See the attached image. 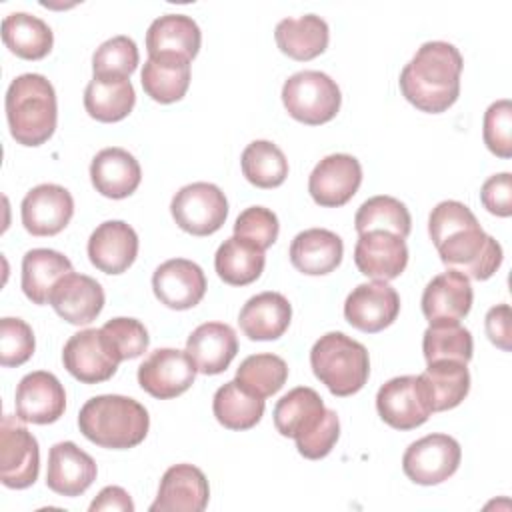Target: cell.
<instances>
[{
    "instance_id": "obj_17",
    "label": "cell",
    "mask_w": 512,
    "mask_h": 512,
    "mask_svg": "<svg viewBox=\"0 0 512 512\" xmlns=\"http://www.w3.org/2000/svg\"><path fill=\"white\" fill-rule=\"evenodd\" d=\"M20 214L32 236H54L72 220L74 198L64 186L38 184L24 196Z\"/></svg>"
},
{
    "instance_id": "obj_27",
    "label": "cell",
    "mask_w": 512,
    "mask_h": 512,
    "mask_svg": "<svg viewBox=\"0 0 512 512\" xmlns=\"http://www.w3.org/2000/svg\"><path fill=\"white\" fill-rule=\"evenodd\" d=\"M342 238L326 228H308L294 236L288 256L292 266L308 276H322L342 262Z\"/></svg>"
},
{
    "instance_id": "obj_4",
    "label": "cell",
    "mask_w": 512,
    "mask_h": 512,
    "mask_svg": "<svg viewBox=\"0 0 512 512\" xmlns=\"http://www.w3.org/2000/svg\"><path fill=\"white\" fill-rule=\"evenodd\" d=\"M80 432L96 446L128 450L138 446L150 428L148 410L130 396L100 394L80 408Z\"/></svg>"
},
{
    "instance_id": "obj_6",
    "label": "cell",
    "mask_w": 512,
    "mask_h": 512,
    "mask_svg": "<svg viewBox=\"0 0 512 512\" xmlns=\"http://www.w3.org/2000/svg\"><path fill=\"white\" fill-rule=\"evenodd\" d=\"M314 376L334 394L352 396L364 388L370 376V358L364 344L344 332L320 336L310 350Z\"/></svg>"
},
{
    "instance_id": "obj_49",
    "label": "cell",
    "mask_w": 512,
    "mask_h": 512,
    "mask_svg": "<svg viewBox=\"0 0 512 512\" xmlns=\"http://www.w3.org/2000/svg\"><path fill=\"white\" fill-rule=\"evenodd\" d=\"M100 510H118V512H132L134 502L130 494L120 486H106L98 492V496L90 504V512Z\"/></svg>"
},
{
    "instance_id": "obj_38",
    "label": "cell",
    "mask_w": 512,
    "mask_h": 512,
    "mask_svg": "<svg viewBox=\"0 0 512 512\" xmlns=\"http://www.w3.org/2000/svg\"><path fill=\"white\" fill-rule=\"evenodd\" d=\"M244 178L256 188H276L288 176L284 152L270 140L250 142L240 158Z\"/></svg>"
},
{
    "instance_id": "obj_19",
    "label": "cell",
    "mask_w": 512,
    "mask_h": 512,
    "mask_svg": "<svg viewBox=\"0 0 512 512\" xmlns=\"http://www.w3.org/2000/svg\"><path fill=\"white\" fill-rule=\"evenodd\" d=\"M156 298L172 310H188L200 304L206 294L204 270L186 258L162 262L152 274Z\"/></svg>"
},
{
    "instance_id": "obj_41",
    "label": "cell",
    "mask_w": 512,
    "mask_h": 512,
    "mask_svg": "<svg viewBox=\"0 0 512 512\" xmlns=\"http://www.w3.org/2000/svg\"><path fill=\"white\" fill-rule=\"evenodd\" d=\"M288 378L286 362L276 354H252L236 370V382L250 394L268 398L276 394Z\"/></svg>"
},
{
    "instance_id": "obj_16",
    "label": "cell",
    "mask_w": 512,
    "mask_h": 512,
    "mask_svg": "<svg viewBox=\"0 0 512 512\" xmlns=\"http://www.w3.org/2000/svg\"><path fill=\"white\" fill-rule=\"evenodd\" d=\"M14 404L18 420L52 424L60 420L66 410V392L52 372L36 370L18 382Z\"/></svg>"
},
{
    "instance_id": "obj_25",
    "label": "cell",
    "mask_w": 512,
    "mask_h": 512,
    "mask_svg": "<svg viewBox=\"0 0 512 512\" xmlns=\"http://www.w3.org/2000/svg\"><path fill=\"white\" fill-rule=\"evenodd\" d=\"M186 352L200 374L224 372L238 352V338L224 322H204L186 340Z\"/></svg>"
},
{
    "instance_id": "obj_13",
    "label": "cell",
    "mask_w": 512,
    "mask_h": 512,
    "mask_svg": "<svg viewBox=\"0 0 512 512\" xmlns=\"http://www.w3.org/2000/svg\"><path fill=\"white\" fill-rule=\"evenodd\" d=\"M376 410L380 418L396 430H412L422 426L432 408L418 376H396L380 386L376 394Z\"/></svg>"
},
{
    "instance_id": "obj_20",
    "label": "cell",
    "mask_w": 512,
    "mask_h": 512,
    "mask_svg": "<svg viewBox=\"0 0 512 512\" xmlns=\"http://www.w3.org/2000/svg\"><path fill=\"white\" fill-rule=\"evenodd\" d=\"M208 498L210 488L204 472L192 464H174L164 472L150 512H202Z\"/></svg>"
},
{
    "instance_id": "obj_15",
    "label": "cell",
    "mask_w": 512,
    "mask_h": 512,
    "mask_svg": "<svg viewBox=\"0 0 512 512\" xmlns=\"http://www.w3.org/2000/svg\"><path fill=\"white\" fill-rule=\"evenodd\" d=\"M400 312L398 292L384 280L358 284L344 302V318L366 334L388 328Z\"/></svg>"
},
{
    "instance_id": "obj_39",
    "label": "cell",
    "mask_w": 512,
    "mask_h": 512,
    "mask_svg": "<svg viewBox=\"0 0 512 512\" xmlns=\"http://www.w3.org/2000/svg\"><path fill=\"white\" fill-rule=\"evenodd\" d=\"M354 228L358 234L370 230H388L400 238H406L412 228V218L404 202L382 194L362 202L354 216Z\"/></svg>"
},
{
    "instance_id": "obj_32",
    "label": "cell",
    "mask_w": 512,
    "mask_h": 512,
    "mask_svg": "<svg viewBox=\"0 0 512 512\" xmlns=\"http://www.w3.org/2000/svg\"><path fill=\"white\" fill-rule=\"evenodd\" d=\"M276 44L286 56L306 62L320 56L330 40V30L324 18L304 14L300 18H284L274 30Z\"/></svg>"
},
{
    "instance_id": "obj_1",
    "label": "cell",
    "mask_w": 512,
    "mask_h": 512,
    "mask_svg": "<svg viewBox=\"0 0 512 512\" xmlns=\"http://www.w3.org/2000/svg\"><path fill=\"white\" fill-rule=\"evenodd\" d=\"M428 234L442 264L466 278L488 280L502 264V246L480 228L474 212L458 200H442L432 208Z\"/></svg>"
},
{
    "instance_id": "obj_22",
    "label": "cell",
    "mask_w": 512,
    "mask_h": 512,
    "mask_svg": "<svg viewBox=\"0 0 512 512\" xmlns=\"http://www.w3.org/2000/svg\"><path fill=\"white\" fill-rule=\"evenodd\" d=\"M474 292L470 278L448 268L434 276L422 292V314L432 322H460L472 308Z\"/></svg>"
},
{
    "instance_id": "obj_35",
    "label": "cell",
    "mask_w": 512,
    "mask_h": 512,
    "mask_svg": "<svg viewBox=\"0 0 512 512\" xmlns=\"http://www.w3.org/2000/svg\"><path fill=\"white\" fill-rule=\"evenodd\" d=\"M264 264V250L240 236L226 238L214 256V268L218 276L230 286H246L258 280Z\"/></svg>"
},
{
    "instance_id": "obj_31",
    "label": "cell",
    "mask_w": 512,
    "mask_h": 512,
    "mask_svg": "<svg viewBox=\"0 0 512 512\" xmlns=\"http://www.w3.org/2000/svg\"><path fill=\"white\" fill-rule=\"evenodd\" d=\"M202 34L198 24L186 14H164L156 18L146 32L148 56L176 54L192 60L200 50Z\"/></svg>"
},
{
    "instance_id": "obj_45",
    "label": "cell",
    "mask_w": 512,
    "mask_h": 512,
    "mask_svg": "<svg viewBox=\"0 0 512 512\" xmlns=\"http://www.w3.org/2000/svg\"><path fill=\"white\" fill-rule=\"evenodd\" d=\"M280 232L278 216L264 206H250L242 210L234 222V236H240L258 248H270Z\"/></svg>"
},
{
    "instance_id": "obj_12",
    "label": "cell",
    "mask_w": 512,
    "mask_h": 512,
    "mask_svg": "<svg viewBox=\"0 0 512 512\" xmlns=\"http://www.w3.org/2000/svg\"><path fill=\"white\" fill-rule=\"evenodd\" d=\"M196 366L186 350L158 348L138 366V384L158 400L184 394L196 378Z\"/></svg>"
},
{
    "instance_id": "obj_5",
    "label": "cell",
    "mask_w": 512,
    "mask_h": 512,
    "mask_svg": "<svg viewBox=\"0 0 512 512\" xmlns=\"http://www.w3.org/2000/svg\"><path fill=\"white\" fill-rule=\"evenodd\" d=\"M6 118L12 138L22 146H40L56 130V92L42 74H20L6 90Z\"/></svg>"
},
{
    "instance_id": "obj_46",
    "label": "cell",
    "mask_w": 512,
    "mask_h": 512,
    "mask_svg": "<svg viewBox=\"0 0 512 512\" xmlns=\"http://www.w3.org/2000/svg\"><path fill=\"white\" fill-rule=\"evenodd\" d=\"M102 330L110 336L122 360H132L142 356L150 342L148 330L136 318H124V316L112 318L102 326Z\"/></svg>"
},
{
    "instance_id": "obj_24",
    "label": "cell",
    "mask_w": 512,
    "mask_h": 512,
    "mask_svg": "<svg viewBox=\"0 0 512 512\" xmlns=\"http://www.w3.org/2000/svg\"><path fill=\"white\" fill-rule=\"evenodd\" d=\"M138 256V234L122 220L102 222L88 238V258L104 274L126 272Z\"/></svg>"
},
{
    "instance_id": "obj_28",
    "label": "cell",
    "mask_w": 512,
    "mask_h": 512,
    "mask_svg": "<svg viewBox=\"0 0 512 512\" xmlns=\"http://www.w3.org/2000/svg\"><path fill=\"white\" fill-rule=\"evenodd\" d=\"M292 320V306L280 292H260L246 300L238 324L250 340H276Z\"/></svg>"
},
{
    "instance_id": "obj_47",
    "label": "cell",
    "mask_w": 512,
    "mask_h": 512,
    "mask_svg": "<svg viewBox=\"0 0 512 512\" xmlns=\"http://www.w3.org/2000/svg\"><path fill=\"white\" fill-rule=\"evenodd\" d=\"M480 202L490 214L508 218L512 214V174L500 172L490 176L480 188Z\"/></svg>"
},
{
    "instance_id": "obj_29",
    "label": "cell",
    "mask_w": 512,
    "mask_h": 512,
    "mask_svg": "<svg viewBox=\"0 0 512 512\" xmlns=\"http://www.w3.org/2000/svg\"><path fill=\"white\" fill-rule=\"evenodd\" d=\"M140 82L152 100L160 104L178 102L190 86V60L176 54L148 56Z\"/></svg>"
},
{
    "instance_id": "obj_44",
    "label": "cell",
    "mask_w": 512,
    "mask_h": 512,
    "mask_svg": "<svg viewBox=\"0 0 512 512\" xmlns=\"http://www.w3.org/2000/svg\"><path fill=\"white\" fill-rule=\"evenodd\" d=\"M486 148L498 158L512 156V104L510 100H496L484 112L482 128Z\"/></svg>"
},
{
    "instance_id": "obj_11",
    "label": "cell",
    "mask_w": 512,
    "mask_h": 512,
    "mask_svg": "<svg viewBox=\"0 0 512 512\" xmlns=\"http://www.w3.org/2000/svg\"><path fill=\"white\" fill-rule=\"evenodd\" d=\"M460 444L448 434H428L412 442L402 456L404 474L422 486L448 480L460 466Z\"/></svg>"
},
{
    "instance_id": "obj_42",
    "label": "cell",
    "mask_w": 512,
    "mask_h": 512,
    "mask_svg": "<svg viewBox=\"0 0 512 512\" xmlns=\"http://www.w3.org/2000/svg\"><path fill=\"white\" fill-rule=\"evenodd\" d=\"M140 62L138 46L132 38L118 34L102 42L92 56L94 76H120L128 78Z\"/></svg>"
},
{
    "instance_id": "obj_7",
    "label": "cell",
    "mask_w": 512,
    "mask_h": 512,
    "mask_svg": "<svg viewBox=\"0 0 512 512\" xmlns=\"http://www.w3.org/2000/svg\"><path fill=\"white\" fill-rule=\"evenodd\" d=\"M282 102L294 120L318 126L338 114L342 94L328 74L320 70H300L284 82Z\"/></svg>"
},
{
    "instance_id": "obj_30",
    "label": "cell",
    "mask_w": 512,
    "mask_h": 512,
    "mask_svg": "<svg viewBox=\"0 0 512 512\" xmlns=\"http://www.w3.org/2000/svg\"><path fill=\"white\" fill-rule=\"evenodd\" d=\"M432 412L456 408L470 390V372L464 362L436 360L418 374Z\"/></svg>"
},
{
    "instance_id": "obj_33",
    "label": "cell",
    "mask_w": 512,
    "mask_h": 512,
    "mask_svg": "<svg viewBox=\"0 0 512 512\" xmlns=\"http://www.w3.org/2000/svg\"><path fill=\"white\" fill-rule=\"evenodd\" d=\"M136 104L134 86L120 76H94L84 90V108L98 122H120Z\"/></svg>"
},
{
    "instance_id": "obj_21",
    "label": "cell",
    "mask_w": 512,
    "mask_h": 512,
    "mask_svg": "<svg viewBox=\"0 0 512 512\" xmlns=\"http://www.w3.org/2000/svg\"><path fill=\"white\" fill-rule=\"evenodd\" d=\"M48 304L62 320L74 326H84L96 320L102 312L104 290L92 276L70 272L56 282Z\"/></svg>"
},
{
    "instance_id": "obj_48",
    "label": "cell",
    "mask_w": 512,
    "mask_h": 512,
    "mask_svg": "<svg viewBox=\"0 0 512 512\" xmlns=\"http://www.w3.org/2000/svg\"><path fill=\"white\" fill-rule=\"evenodd\" d=\"M486 334L494 346H498L504 352L512 350V320H510V306L498 304L492 306L484 318Z\"/></svg>"
},
{
    "instance_id": "obj_40",
    "label": "cell",
    "mask_w": 512,
    "mask_h": 512,
    "mask_svg": "<svg viewBox=\"0 0 512 512\" xmlns=\"http://www.w3.org/2000/svg\"><path fill=\"white\" fill-rule=\"evenodd\" d=\"M422 350L426 362L436 360H458L468 364L472 360L474 342L468 328L460 322H432L424 330Z\"/></svg>"
},
{
    "instance_id": "obj_26",
    "label": "cell",
    "mask_w": 512,
    "mask_h": 512,
    "mask_svg": "<svg viewBox=\"0 0 512 512\" xmlns=\"http://www.w3.org/2000/svg\"><path fill=\"white\" fill-rule=\"evenodd\" d=\"M90 180L96 192L106 198H126L130 196L142 180V170L138 160L124 148L112 146L100 150L90 164Z\"/></svg>"
},
{
    "instance_id": "obj_43",
    "label": "cell",
    "mask_w": 512,
    "mask_h": 512,
    "mask_svg": "<svg viewBox=\"0 0 512 512\" xmlns=\"http://www.w3.org/2000/svg\"><path fill=\"white\" fill-rule=\"evenodd\" d=\"M34 332L22 318L0 320V364L6 368L20 366L34 354Z\"/></svg>"
},
{
    "instance_id": "obj_18",
    "label": "cell",
    "mask_w": 512,
    "mask_h": 512,
    "mask_svg": "<svg viewBox=\"0 0 512 512\" xmlns=\"http://www.w3.org/2000/svg\"><path fill=\"white\" fill-rule=\"evenodd\" d=\"M356 268L372 280H394L408 264V246L404 238L388 230H370L358 236L354 246Z\"/></svg>"
},
{
    "instance_id": "obj_9",
    "label": "cell",
    "mask_w": 512,
    "mask_h": 512,
    "mask_svg": "<svg viewBox=\"0 0 512 512\" xmlns=\"http://www.w3.org/2000/svg\"><path fill=\"white\" fill-rule=\"evenodd\" d=\"M174 222L192 236H208L222 228L228 216V200L212 182H192L182 186L172 202Z\"/></svg>"
},
{
    "instance_id": "obj_8",
    "label": "cell",
    "mask_w": 512,
    "mask_h": 512,
    "mask_svg": "<svg viewBox=\"0 0 512 512\" xmlns=\"http://www.w3.org/2000/svg\"><path fill=\"white\" fill-rule=\"evenodd\" d=\"M62 362L82 384H98L116 374L122 358L102 328H86L68 338L62 350Z\"/></svg>"
},
{
    "instance_id": "obj_36",
    "label": "cell",
    "mask_w": 512,
    "mask_h": 512,
    "mask_svg": "<svg viewBox=\"0 0 512 512\" xmlns=\"http://www.w3.org/2000/svg\"><path fill=\"white\" fill-rule=\"evenodd\" d=\"M2 40L16 56L40 60L52 50L54 34L42 18L28 12H12L2 20Z\"/></svg>"
},
{
    "instance_id": "obj_10",
    "label": "cell",
    "mask_w": 512,
    "mask_h": 512,
    "mask_svg": "<svg viewBox=\"0 0 512 512\" xmlns=\"http://www.w3.org/2000/svg\"><path fill=\"white\" fill-rule=\"evenodd\" d=\"M40 470L38 440L14 416L6 414L0 428V480L6 488L22 490L36 482Z\"/></svg>"
},
{
    "instance_id": "obj_14",
    "label": "cell",
    "mask_w": 512,
    "mask_h": 512,
    "mask_svg": "<svg viewBox=\"0 0 512 512\" xmlns=\"http://www.w3.org/2000/svg\"><path fill=\"white\" fill-rule=\"evenodd\" d=\"M362 166L350 154H330L322 158L308 178V192L318 206H344L358 192Z\"/></svg>"
},
{
    "instance_id": "obj_34",
    "label": "cell",
    "mask_w": 512,
    "mask_h": 512,
    "mask_svg": "<svg viewBox=\"0 0 512 512\" xmlns=\"http://www.w3.org/2000/svg\"><path fill=\"white\" fill-rule=\"evenodd\" d=\"M74 272L72 262L50 248L28 250L22 258V292L34 304H46L56 282Z\"/></svg>"
},
{
    "instance_id": "obj_37",
    "label": "cell",
    "mask_w": 512,
    "mask_h": 512,
    "mask_svg": "<svg viewBox=\"0 0 512 512\" xmlns=\"http://www.w3.org/2000/svg\"><path fill=\"white\" fill-rule=\"evenodd\" d=\"M212 412L224 428L248 430L260 422L264 414V398L246 392L236 380H230L216 390Z\"/></svg>"
},
{
    "instance_id": "obj_2",
    "label": "cell",
    "mask_w": 512,
    "mask_h": 512,
    "mask_svg": "<svg viewBox=\"0 0 512 512\" xmlns=\"http://www.w3.org/2000/svg\"><path fill=\"white\" fill-rule=\"evenodd\" d=\"M462 54L450 42H424L400 72L402 96L422 112L440 114L460 96Z\"/></svg>"
},
{
    "instance_id": "obj_23",
    "label": "cell",
    "mask_w": 512,
    "mask_h": 512,
    "mask_svg": "<svg viewBox=\"0 0 512 512\" xmlns=\"http://www.w3.org/2000/svg\"><path fill=\"white\" fill-rule=\"evenodd\" d=\"M98 468L90 454L74 442H58L48 452L46 486L60 496H80L96 480Z\"/></svg>"
},
{
    "instance_id": "obj_3",
    "label": "cell",
    "mask_w": 512,
    "mask_h": 512,
    "mask_svg": "<svg viewBox=\"0 0 512 512\" xmlns=\"http://www.w3.org/2000/svg\"><path fill=\"white\" fill-rule=\"evenodd\" d=\"M272 416L276 430L286 438H294L298 452L308 460L328 456L338 442V414L324 406L314 388H292L276 402Z\"/></svg>"
}]
</instances>
